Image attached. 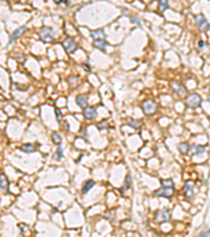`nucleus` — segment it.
Returning a JSON list of instances; mask_svg holds the SVG:
<instances>
[{
    "label": "nucleus",
    "instance_id": "f257e3e1",
    "mask_svg": "<svg viewBox=\"0 0 210 237\" xmlns=\"http://www.w3.org/2000/svg\"><path fill=\"white\" fill-rule=\"evenodd\" d=\"M141 108L143 110L144 114L147 116H151L157 112L158 106L154 100L151 99H146L141 103Z\"/></svg>",
    "mask_w": 210,
    "mask_h": 237
},
{
    "label": "nucleus",
    "instance_id": "f03ea898",
    "mask_svg": "<svg viewBox=\"0 0 210 237\" xmlns=\"http://www.w3.org/2000/svg\"><path fill=\"white\" fill-rule=\"evenodd\" d=\"M202 105V97L196 93H191L186 97V106L190 109L200 108Z\"/></svg>",
    "mask_w": 210,
    "mask_h": 237
},
{
    "label": "nucleus",
    "instance_id": "7ed1b4c3",
    "mask_svg": "<svg viewBox=\"0 0 210 237\" xmlns=\"http://www.w3.org/2000/svg\"><path fill=\"white\" fill-rule=\"evenodd\" d=\"M170 216H171V213H170L169 209L157 211V213H155V215H154V221L158 223L166 222V221H168L170 219Z\"/></svg>",
    "mask_w": 210,
    "mask_h": 237
},
{
    "label": "nucleus",
    "instance_id": "20e7f679",
    "mask_svg": "<svg viewBox=\"0 0 210 237\" xmlns=\"http://www.w3.org/2000/svg\"><path fill=\"white\" fill-rule=\"evenodd\" d=\"M39 36H40L41 40L43 41H51L54 39V30L51 28L43 27L39 32Z\"/></svg>",
    "mask_w": 210,
    "mask_h": 237
},
{
    "label": "nucleus",
    "instance_id": "39448f33",
    "mask_svg": "<svg viewBox=\"0 0 210 237\" xmlns=\"http://www.w3.org/2000/svg\"><path fill=\"white\" fill-rule=\"evenodd\" d=\"M154 195L161 197H166V198H169L173 195V187H165L162 186L159 190L154 192Z\"/></svg>",
    "mask_w": 210,
    "mask_h": 237
},
{
    "label": "nucleus",
    "instance_id": "423d86ee",
    "mask_svg": "<svg viewBox=\"0 0 210 237\" xmlns=\"http://www.w3.org/2000/svg\"><path fill=\"white\" fill-rule=\"evenodd\" d=\"M62 46H63V49L67 52V53H72V52L77 49V43H76V41H75L74 38L68 37L63 41Z\"/></svg>",
    "mask_w": 210,
    "mask_h": 237
},
{
    "label": "nucleus",
    "instance_id": "0eeeda50",
    "mask_svg": "<svg viewBox=\"0 0 210 237\" xmlns=\"http://www.w3.org/2000/svg\"><path fill=\"white\" fill-rule=\"evenodd\" d=\"M83 116L89 120H94L97 117V109L95 106H86L83 109Z\"/></svg>",
    "mask_w": 210,
    "mask_h": 237
},
{
    "label": "nucleus",
    "instance_id": "6e6552de",
    "mask_svg": "<svg viewBox=\"0 0 210 237\" xmlns=\"http://www.w3.org/2000/svg\"><path fill=\"white\" fill-rule=\"evenodd\" d=\"M196 27H198L199 30H208L210 25L207 22L206 18H205L203 15L200 14L196 16Z\"/></svg>",
    "mask_w": 210,
    "mask_h": 237
},
{
    "label": "nucleus",
    "instance_id": "1a4fd4ad",
    "mask_svg": "<svg viewBox=\"0 0 210 237\" xmlns=\"http://www.w3.org/2000/svg\"><path fill=\"white\" fill-rule=\"evenodd\" d=\"M77 105L82 109H85L87 106V102H89V94H80L76 97Z\"/></svg>",
    "mask_w": 210,
    "mask_h": 237
},
{
    "label": "nucleus",
    "instance_id": "9d476101",
    "mask_svg": "<svg viewBox=\"0 0 210 237\" xmlns=\"http://www.w3.org/2000/svg\"><path fill=\"white\" fill-rule=\"evenodd\" d=\"M171 88H172V90L175 91V93H178V94H184L186 92V88H185V87L182 84L181 82H179V81H172L171 82Z\"/></svg>",
    "mask_w": 210,
    "mask_h": 237
},
{
    "label": "nucleus",
    "instance_id": "9b49d317",
    "mask_svg": "<svg viewBox=\"0 0 210 237\" xmlns=\"http://www.w3.org/2000/svg\"><path fill=\"white\" fill-rule=\"evenodd\" d=\"M9 180L3 174L1 173V177H0V187H1V191L2 192H7L9 190Z\"/></svg>",
    "mask_w": 210,
    "mask_h": 237
},
{
    "label": "nucleus",
    "instance_id": "f8f14e48",
    "mask_svg": "<svg viewBox=\"0 0 210 237\" xmlns=\"http://www.w3.org/2000/svg\"><path fill=\"white\" fill-rule=\"evenodd\" d=\"M95 186V181L92 180V179H89V180H86L83 183L82 186V193L83 194H86L89 193V190H92V187Z\"/></svg>",
    "mask_w": 210,
    "mask_h": 237
},
{
    "label": "nucleus",
    "instance_id": "ddd939ff",
    "mask_svg": "<svg viewBox=\"0 0 210 237\" xmlns=\"http://www.w3.org/2000/svg\"><path fill=\"white\" fill-rule=\"evenodd\" d=\"M94 46L97 48L98 50L104 51L105 48L107 46V43H106L105 39H97V40H94Z\"/></svg>",
    "mask_w": 210,
    "mask_h": 237
},
{
    "label": "nucleus",
    "instance_id": "4468645a",
    "mask_svg": "<svg viewBox=\"0 0 210 237\" xmlns=\"http://www.w3.org/2000/svg\"><path fill=\"white\" fill-rule=\"evenodd\" d=\"M184 193H185V196L186 197H189L193 194V187L191 186V182L190 181H187L184 186Z\"/></svg>",
    "mask_w": 210,
    "mask_h": 237
},
{
    "label": "nucleus",
    "instance_id": "2eb2a0df",
    "mask_svg": "<svg viewBox=\"0 0 210 237\" xmlns=\"http://www.w3.org/2000/svg\"><path fill=\"white\" fill-rule=\"evenodd\" d=\"M25 30V27H21V28H17V30H15L14 31V33L12 34L11 36H10V40H9V45H11L12 44V42L13 41L16 39L18 36H19V34L21 33V32H23V31Z\"/></svg>",
    "mask_w": 210,
    "mask_h": 237
},
{
    "label": "nucleus",
    "instance_id": "dca6fc26",
    "mask_svg": "<svg viewBox=\"0 0 210 237\" xmlns=\"http://www.w3.org/2000/svg\"><path fill=\"white\" fill-rule=\"evenodd\" d=\"M90 36H92L95 40H97V39H104L103 38L104 37V31H103L102 28L97 31H92V32H90Z\"/></svg>",
    "mask_w": 210,
    "mask_h": 237
},
{
    "label": "nucleus",
    "instance_id": "f3484780",
    "mask_svg": "<svg viewBox=\"0 0 210 237\" xmlns=\"http://www.w3.org/2000/svg\"><path fill=\"white\" fill-rule=\"evenodd\" d=\"M20 150L22 151V152H24V153H33V152H35V147H34V144H23V145H21L20 147Z\"/></svg>",
    "mask_w": 210,
    "mask_h": 237
},
{
    "label": "nucleus",
    "instance_id": "a211bd4d",
    "mask_svg": "<svg viewBox=\"0 0 210 237\" xmlns=\"http://www.w3.org/2000/svg\"><path fill=\"white\" fill-rule=\"evenodd\" d=\"M178 149L182 154H187L189 151H190V145L186 144V142H181V144L178 145Z\"/></svg>",
    "mask_w": 210,
    "mask_h": 237
},
{
    "label": "nucleus",
    "instance_id": "6ab92c4d",
    "mask_svg": "<svg viewBox=\"0 0 210 237\" xmlns=\"http://www.w3.org/2000/svg\"><path fill=\"white\" fill-rule=\"evenodd\" d=\"M51 138H53V141L55 142V144H58V145L61 144L62 138L60 135H59L58 132H54L53 134H51Z\"/></svg>",
    "mask_w": 210,
    "mask_h": 237
},
{
    "label": "nucleus",
    "instance_id": "aec40b11",
    "mask_svg": "<svg viewBox=\"0 0 210 237\" xmlns=\"http://www.w3.org/2000/svg\"><path fill=\"white\" fill-rule=\"evenodd\" d=\"M190 150H194V154L198 155V154H201L203 153V151L205 150L204 147H201V145H198V144H193L190 147Z\"/></svg>",
    "mask_w": 210,
    "mask_h": 237
},
{
    "label": "nucleus",
    "instance_id": "412c9836",
    "mask_svg": "<svg viewBox=\"0 0 210 237\" xmlns=\"http://www.w3.org/2000/svg\"><path fill=\"white\" fill-rule=\"evenodd\" d=\"M168 6H169L168 1H160L159 4H158V10H159L160 12H163L168 9Z\"/></svg>",
    "mask_w": 210,
    "mask_h": 237
},
{
    "label": "nucleus",
    "instance_id": "4be33fe9",
    "mask_svg": "<svg viewBox=\"0 0 210 237\" xmlns=\"http://www.w3.org/2000/svg\"><path fill=\"white\" fill-rule=\"evenodd\" d=\"M130 182H131V179H130V176L127 175L125 178V182H124V187L121 190L122 193H124V191H125L126 189H129V187H130Z\"/></svg>",
    "mask_w": 210,
    "mask_h": 237
},
{
    "label": "nucleus",
    "instance_id": "5701e85b",
    "mask_svg": "<svg viewBox=\"0 0 210 237\" xmlns=\"http://www.w3.org/2000/svg\"><path fill=\"white\" fill-rule=\"evenodd\" d=\"M62 156H63V154H62V149H61L60 145H59L58 149H57V151H56V154H55V156H54V158H55L56 160H60L62 158Z\"/></svg>",
    "mask_w": 210,
    "mask_h": 237
},
{
    "label": "nucleus",
    "instance_id": "b1692460",
    "mask_svg": "<svg viewBox=\"0 0 210 237\" xmlns=\"http://www.w3.org/2000/svg\"><path fill=\"white\" fill-rule=\"evenodd\" d=\"M142 123V121L141 120H131L130 122H129V126H131V127H134V129H138V127H139V126H140V124H141Z\"/></svg>",
    "mask_w": 210,
    "mask_h": 237
},
{
    "label": "nucleus",
    "instance_id": "393cba45",
    "mask_svg": "<svg viewBox=\"0 0 210 237\" xmlns=\"http://www.w3.org/2000/svg\"><path fill=\"white\" fill-rule=\"evenodd\" d=\"M210 235V229H207V230H204L198 237H208Z\"/></svg>",
    "mask_w": 210,
    "mask_h": 237
},
{
    "label": "nucleus",
    "instance_id": "a878e982",
    "mask_svg": "<svg viewBox=\"0 0 210 237\" xmlns=\"http://www.w3.org/2000/svg\"><path fill=\"white\" fill-rule=\"evenodd\" d=\"M130 21L133 22V23H137V24H139V25L142 24V23H141V20H140L138 17H134V16L130 17Z\"/></svg>",
    "mask_w": 210,
    "mask_h": 237
},
{
    "label": "nucleus",
    "instance_id": "bb28decb",
    "mask_svg": "<svg viewBox=\"0 0 210 237\" xmlns=\"http://www.w3.org/2000/svg\"><path fill=\"white\" fill-rule=\"evenodd\" d=\"M55 112H56V115H57V121L59 122V121L61 120V115H62V114H61V112H60L59 109H56Z\"/></svg>",
    "mask_w": 210,
    "mask_h": 237
},
{
    "label": "nucleus",
    "instance_id": "cd10ccee",
    "mask_svg": "<svg viewBox=\"0 0 210 237\" xmlns=\"http://www.w3.org/2000/svg\"><path fill=\"white\" fill-rule=\"evenodd\" d=\"M83 67H84V70H85L86 72H90V71H92V69H90V66H89V64L83 63Z\"/></svg>",
    "mask_w": 210,
    "mask_h": 237
},
{
    "label": "nucleus",
    "instance_id": "c85d7f7f",
    "mask_svg": "<svg viewBox=\"0 0 210 237\" xmlns=\"http://www.w3.org/2000/svg\"><path fill=\"white\" fill-rule=\"evenodd\" d=\"M204 46V41L203 40H200V42H199V48L201 49V48H203Z\"/></svg>",
    "mask_w": 210,
    "mask_h": 237
}]
</instances>
